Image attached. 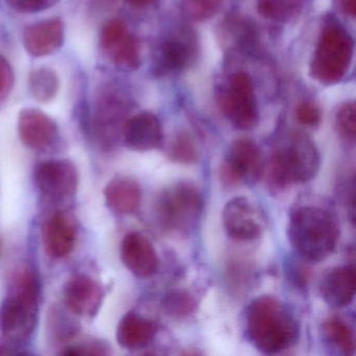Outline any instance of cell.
I'll use <instances>...</instances> for the list:
<instances>
[{
    "mask_svg": "<svg viewBox=\"0 0 356 356\" xmlns=\"http://www.w3.org/2000/svg\"><path fill=\"white\" fill-rule=\"evenodd\" d=\"M261 152L250 139L233 141L226 159L220 168V178L227 186H236L247 181H256L264 174Z\"/></svg>",
    "mask_w": 356,
    "mask_h": 356,
    "instance_id": "obj_9",
    "label": "cell"
},
{
    "mask_svg": "<svg viewBox=\"0 0 356 356\" xmlns=\"http://www.w3.org/2000/svg\"><path fill=\"white\" fill-rule=\"evenodd\" d=\"M65 39V26L60 18L31 24L24 31L26 53L34 58L53 55L61 49Z\"/></svg>",
    "mask_w": 356,
    "mask_h": 356,
    "instance_id": "obj_15",
    "label": "cell"
},
{
    "mask_svg": "<svg viewBox=\"0 0 356 356\" xmlns=\"http://www.w3.org/2000/svg\"><path fill=\"white\" fill-rule=\"evenodd\" d=\"M57 124L40 110L24 109L18 118V133L24 145L42 149L51 145L57 136Z\"/></svg>",
    "mask_w": 356,
    "mask_h": 356,
    "instance_id": "obj_18",
    "label": "cell"
},
{
    "mask_svg": "<svg viewBox=\"0 0 356 356\" xmlns=\"http://www.w3.org/2000/svg\"><path fill=\"white\" fill-rule=\"evenodd\" d=\"M245 328L252 345L264 354L289 349L299 335V326L291 310L272 296H260L249 304Z\"/></svg>",
    "mask_w": 356,
    "mask_h": 356,
    "instance_id": "obj_1",
    "label": "cell"
},
{
    "mask_svg": "<svg viewBox=\"0 0 356 356\" xmlns=\"http://www.w3.org/2000/svg\"><path fill=\"white\" fill-rule=\"evenodd\" d=\"M353 39L339 24L323 29L310 63V76L323 85H334L347 74L353 58Z\"/></svg>",
    "mask_w": 356,
    "mask_h": 356,
    "instance_id": "obj_5",
    "label": "cell"
},
{
    "mask_svg": "<svg viewBox=\"0 0 356 356\" xmlns=\"http://www.w3.org/2000/svg\"><path fill=\"white\" fill-rule=\"evenodd\" d=\"M222 224L228 236L237 241H255L262 233L261 216L245 197H234L225 205Z\"/></svg>",
    "mask_w": 356,
    "mask_h": 356,
    "instance_id": "obj_11",
    "label": "cell"
},
{
    "mask_svg": "<svg viewBox=\"0 0 356 356\" xmlns=\"http://www.w3.org/2000/svg\"><path fill=\"white\" fill-rule=\"evenodd\" d=\"M156 332L157 326L153 321L135 312H129L118 324L116 339L124 349L139 350L151 343Z\"/></svg>",
    "mask_w": 356,
    "mask_h": 356,
    "instance_id": "obj_21",
    "label": "cell"
},
{
    "mask_svg": "<svg viewBox=\"0 0 356 356\" xmlns=\"http://www.w3.org/2000/svg\"><path fill=\"white\" fill-rule=\"evenodd\" d=\"M31 95L40 103H49L57 97L60 80L57 72L49 67L33 70L29 76Z\"/></svg>",
    "mask_w": 356,
    "mask_h": 356,
    "instance_id": "obj_25",
    "label": "cell"
},
{
    "mask_svg": "<svg viewBox=\"0 0 356 356\" xmlns=\"http://www.w3.org/2000/svg\"><path fill=\"white\" fill-rule=\"evenodd\" d=\"M122 136L124 145L133 151H152L161 147L163 129L155 114L141 112L124 122Z\"/></svg>",
    "mask_w": 356,
    "mask_h": 356,
    "instance_id": "obj_13",
    "label": "cell"
},
{
    "mask_svg": "<svg viewBox=\"0 0 356 356\" xmlns=\"http://www.w3.org/2000/svg\"><path fill=\"white\" fill-rule=\"evenodd\" d=\"M318 289L325 303L331 307L343 308L350 305L355 297V266H335L327 270L321 278Z\"/></svg>",
    "mask_w": 356,
    "mask_h": 356,
    "instance_id": "obj_17",
    "label": "cell"
},
{
    "mask_svg": "<svg viewBox=\"0 0 356 356\" xmlns=\"http://www.w3.org/2000/svg\"><path fill=\"white\" fill-rule=\"evenodd\" d=\"M38 300L36 274L29 268L18 270L0 305V331L8 339L20 343L30 337L36 325Z\"/></svg>",
    "mask_w": 356,
    "mask_h": 356,
    "instance_id": "obj_3",
    "label": "cell"
},
{
    "mask_svg": "<svg viewBox=\"0 0 356 356\" xmlns=\"http://www.w3.org/2000/svg\"><path fill=\"white\" fill-rule=\"evenodd\" d=\"M224 0H182L185 15L193 22H205L220 12Z\"/></svg>",
    "mask_w": 356,
    "mask_h": 356,
    "instance_id": "obj_29",
    "label": "cell"
},
{
    "mask_svg": "<svg viewBox=\"0 0 356 356\" xmlns=\"http://www.w3.org/2000/svg\"><path fill=\"white\" fill-rule=\"evenodd\" d=\"M335 128L341 138L354 143L356 137V106L354 102L341 104L335 114Z\"/></svg>",
    "mask_w": 356,
    "mask_h": 356,
    "instance_id": "obj_28",
    "label": "cell"
},
{
    "mask_svg": "<svg viewBox=\"0 0 356 356\" xmlns=\"http://www.w3.org/2000/svg\"><path fill=\"white\" fill-rule=\"evenodd\" d=\"M124 118V106L120 99L115 97H107L101 103L97 113V129L104 140L111 143L118 130L122 132L126 120Z\"/></svg>",
    "mask_w": 356,
    "mask_h": 356,
    "instance_id": "obj_22",
    "label": "cell"
},
{
    "mask_svg": "<svg viewBox=\"0 0 356 356\" xmlns=\"http://www.w3.org/2000/svg\"><path fill=\"white\" fill-rule=\"evenodd\" d=\"M127 3L134 9H145L156 3V0H127Z\"/></svg>",
    "mask_w": 356,
    "mask_h": 356,
    "instance_id": "obj_35",
    "label": "cell"
},
{
    "mask_svg": "<svg viewBox=\"0 0 356 356\" xmlns=\"http://www.w3.org/2000/svg\"><path fill=\"white\" fill-rule=\"evenodd\" d=\"M35 181L43 195L54 199H64L74 195L78 189V170L68 160L44 162L37 168Z\"/></svg>",
    "mask_w": 356,
    "mask_h": 356,
    "instance_id": "obj_12",
    "label": "cell"
},
{
    "mask_svg": "<svg viewBox=\"0 0 356 356\" xmlns=\"http://www.w3.org/2000/svg\"><path fill=\"white\" fill-rule=\"evenodd\" d=\"M199 40L195 31L178 26L162 39L156 51L155 70L158 74H176L188 70L199 55Z\"/></svg>",
    "mask_w": 356,
    "mask_h": 356,
    "instance_id": "obj_8",
    "label": "cell"
},
{
    "mask_svg": "<svg viewBox=\"0 0 356 356\" xmlns=\"http://www.w3.org/2000/svg\"><path fill=\"white\" fill-rule=\"evenodd\" d=\"M309 0H257L260 16L272 22H291L299 17Z\"/></svg>",
    "mask_w": 356,
    "mask_h": 356,
    "instance_id": "obj_23",
    "label": "cell"
},
{
    "mask_svg": "<svg viewBox=\"0 0 356 356\" xmlns=\"http://www.w3.org/2000/svg\"><path fill=\"white\" fill-rule=\"evenodd\" d=\"M0 250H1V243H0Z\"/></svg>",
    "mask_w": 356,
    "mask_h": 356,
    "instance_id": "obj_36",
    "label": "cell"
},
{
    "mask_svg": "<svg viewBox=\"0 0 356 356\" xmlns=\"http://www.w3.org/2000/svg\"><path fill=\"white\" fill-rule=\"evenodd\" d=\"M172 161L179 164H193L197 161V149L191 135L181 132L172 139L168 151Z\"/></svg>",
    "mask_w": 356,
    "mask_h": 356,
    "instance_id": "obj_27",
    "label": "cell"
},
{
    "mask_svg": "<svg viewBox=\"0 0 356 356\" xmlns=\"http://www.w3.org/2000/svg\"><path fill=\"white\" fill-rule=\"evenodd\" d=\"M287 236L302 257L309 261H322L334 252L339 227L328 210L318 206H302L291 211Z\"/></svg>",
    "mask_w": 356,
    "mask_h": 356,
    "instance_id": "obj_2",
    "label": "cell"
},
{
    "mask_svg": "<svg viewBox=\"0 0 356 356\" xmlns=\"http://www.w3.org/2000/svg\"><path fill=\"white\" fill-rule=\"evenodd\" d=\"M101 45L118 67L135 70L140 66V45L126 22L109 20L102 29Z\"/></svg>",
    "mask_w": 356,
    "mask_h": 356,
    "instance_id": "obj_10",
    "label": "cell"
},
{
    "mask_svg": "<svg viewBox=\"0 0 356 356\" xmlns=\"http://www.w3.org/2000/svg\"><path fill=\"white\" fill-rule=\"evenodd\" d=\"M337 7L345 15L355 17L356 0H337Z\"/></svg>",
    "mask_w": 356,
    "mask_h": 356,
    "instance_id": "obj_34",
    "label": "cell"
},
{
    "mask_svg": "<svg viewBox=\"0 0 356 356\" xmlns=\"http://www.w3.org/2000/svg\"><path fill=\"white\" fill-rule=\"evenodd\" d=\"M103 297L102 285L87 275H74L64 286L66 305L79 316H95L101 307Z\"/></svg>",
    "mask_w": 356,
    "mask_h": 356,
    "instance_id": "obj_14",
    "label": "cell"
},
{
    "mask_svg": "<svg viewBox=\"0 0 356 356\" xmlns=\"http://www.w3.org/2000/svg\"><path fill=\"white\" fill-rule=\"evenodd\" d=\"M162 308L168 316L185 318L191 316L197 308V300L185 289H174L164 296Z\"/></svg>",
    "mask_w": 356,
    "mask_h": 356,
    "instance_id": "obj_26",
    "label": "cell"
},
{
    "mask_svg": "<svg viewBox=\"0 0 356 356\" xmlns=\"http://www.w3.org/2000/svg\"><path fill=\"white\" fill-rule=\"evenodd\" d=\"M218 104L225 118L239 130L257 124V99L251 78L245 72L231 74L218 89Z\"/></svg>",
    "mask_w": 356,
    "mask_h": 356,
    "instance_id": "obj_7",
    "label": "cell"
},
{
    "mask_svg": "<svg viewBox=\"0 0 356 356\" xmlns=\"http://www.w3.org/2000/svg\"><path fill=\"white\" fill-rule=\"evenodd\" d=\"M14 72L7 58L0 55V102L7 99L14 86Z\"/></svg>",
    "mask_w": 356,
    "mask_h": 356,
    "instance_id": "obj_31",
    "label": "cell"
},
{
    "mask_svg": "<svg viewBox=\"0 0 356 356\" xmlns=\"http://www.w3.org/2000/svg\"><path fill=\"white\" fill-rule=\"evenodd\" d=\"M76 245V228L70 218L62 212L54 214L44 229L45 251L60 259L72 253Z\"/></svg>",
    "mask_w": 356,
    "mask_h": 356,
    "instance_id": "obj_19",
    "label": "cell"
},
{
    "mask_svg": "<svg viewBox=\"0 0 356 356\" xmlns=\"http://www.w3.org/2000/svg\"><path fill=\"white\" fill-rule=\"evenodd\" d=\"M65 354L70 355H103L107 354L106 348L101 343H83V345L74 346L66 350Z\"/></svg>",
    "mask_w": 356,
    "mask_h": 356,
    "instance_id": "obj_33",
    "label": "cell"
},
{
    "mask_svg": "<svg viewBox=\"0 0 356 356\" xmlns=\"http://www.w3.org/2000/svg\"><path fill=\"white\" fill-rule=\"evenodd\" d=\"M8 5L20 13H37L44 11L55 0H6Z\"/></svg>",
    "mask_w": 356,
    "mask_h": 356,
    "instance_id": "obj_32",
    "label": "cell"
},
{
    "mask_svg": "<svg viewBox=\"0 0 356 356\" xmlns=\"http://www.w3.org/2000/svg\"><path fill=\"white\" fill-rule=\"evenodd\" d=\"M108 207L118 214L127 216L138 209L143 199L140 185L129 177L112 179L105 188Z\"/></svg>",
    "mask_w": 356,
    "mask_h": 356,
    "instance_id": "obj_20",
    "label": "cell"
},
{
    "mask_svg": "<svg viewBox=\"0 0 356 356\" xmlns=\"http://www.w3.org/2000/svg\"><path fill=\"white\" fill-rule=\"evenodd\" d=\"M323 332L327 341L346 356L355 352V337L353 328L343 318L333 316L327 318L323 325Z\"/></svg>",
    "mask_w": 356,
    "mask_h": 356,
    "instance_id": "obj_24",
    "label": "cell"
},
{
    "mask_svg": "<svg viewBox=\"0 0 356 356\" xmlns=\"http://www.w3.org/2000/svg\"><path fill=\"white\" fill-rule=\"evenodd\" d=\"M203 206V195L199 187L189 181H180L162 191L156 211L164 229L187 233L197 226Z\"/></svg>",
    "mask_w": 356,
    "mask_h": 356,
    "instance_id": "obj_6",
    "label": "cell"
},
{
    "mask_svg": "<svg viewBox=\"0 0 356 356\" xmlns=\"http://www.w3.org/2000/svg\"><path fill=\"white\" fill-rule=\"evenodd\" d=\"M120 255L124 266L138 278L153 276L159 264L155 248L139 232H131L124 236Z\"/></svg>",
    "mask_w": 356,
    "mask_h": 356,
    "instance_id": "obj_16",
    "label": "cell"
},
{
    "mask_svg": "<svg viewBox=\"0 0 356 356\" xmlns=\"http://www.w3.org/2000/svg\"><path fill=\"white\" fill-rule=\"evenodd\" d=\"M296 118L303 126L314 127L320 124L322 114L320 108L312 102H302L296 109Z\"/></svg>",
    "mask_w": 356,
    "mask_h": 356,
    "instance_id": "obj_30",
    "label": "cell"
},
{
    "mask_svg": "<svg viewBox=\"0 0 356 356\" xmlns=\"http://www.w3.org/2000/svg\"><path fill=\"white\" fill-rule=\"evenodd\" d=\"M320 168V154L314 141L303 133L293 132L273 149L268 177L273 186L286 188L309 182Z\"/></svg>",
    "mask_w": 356,
    "mask_h": 356,
    "instance_id": "obj_4",
    "label": "cell"
}]
</instances>
